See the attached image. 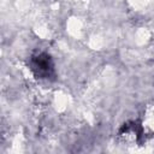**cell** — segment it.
I'll list each match as a JSON object with an SVG mask.
<instances>
[{
	"label": "cell",
	"mask_w": 154,
	"mask_h": 154,
	"mask_svg": "<svg viewBox=\"0 0 154 154\" xmlns=\"http://www.w3.org/2000/svg\"><path fill=\"white\" fill-rule=\"evenodd\" d=\"M29 69L34 77L41 81H53L55 77V65L47 52L34 53L29 59Z\"/></svg>",
	"instance_id": "6da1fadb"
}]
</instances>
